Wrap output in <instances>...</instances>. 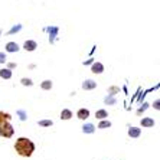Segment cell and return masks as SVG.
<instances>
[{"mask_svg":"<svg viewBox=\"0 0 160 160\" xmlns=\"http://www.w3.org/2000/svg\"><path fill=\"white\" fill-rule=\"evenodd\" d=\"M10 120H12V116L9 112L0 111V123H2V121H10Z\"/></svg>","mask_w":160,"mask_h":160,"instance_id":"9a60e30c","label":"cell"},{"mask_svg":"<svg viewBox=\"0 0 160 160\" xmlns=\"http://www.w3.org/2000/svg\"><path fill=\"white\" fill-rule=\"evenodd\" d=\"M94 88H97V82L92 81V79H87V81L82 82V89L89 91V89H94Z\"/></svg>","mask_w":160,"mask_h":160,"instance_id":"5b68a950","label":"cell"},{"mask_svg":"<svg viewBox=\"0 0 160 160\" xmlns=\"http://www.w3.org/2000/svg\"><path fill=\"white\" fill-rule=\"evenodd\" d=\"M107 117H108V111H107V110H97V111H95V118L104 120V118H107Z\"/></svg>","mask_w":160,"mask_h":160,"instance_id":"4fadbf2b","label":"cell"},{"mask_svg":"<svg viewBox=\"0 0 160 160\" xmlns=\"http://www.w3.org/2000/svg\"><path fill=\"white\" fill-rule=\"evenodd\" d=\"M94 131H95V126L91 123H87L82 126V133H85V134H92Z\"/></svg>","mask_w":160,"mask_h":160,"instance_id":"30bf717a","label":"cell"},{"mask_svg":"<svg viewBox=\"0 0 160 160\" xmlns=\"http://www.w3.org/2000/svg\"><path fill=\"white\" fill-rule=\"evenodd\" d=\"M147 105H149V104H143V107H142V108H140V110H138V111H137V114H142V112L144 111L146 108H147Z\"/></svg>","mask_w":160,"mask_h":160,"instance_id":"cb8c5ba5","label":"cell"},{"mask_svg":"<svg viewBox=\"0 0 160 160\" xmlns=\"http://www.w3.org/2000/svg\"><path fill=\"white\" fill-rule=\"evenodd\" d=\"M15 152L20 157H30L35 152V143L28 137H19L15 142Z\"/></svg>","mask_w":160,"mask_h":160,"instance_id":"6da1fadb","label":"cell"},{"mask_svg":"<svg viewBox=\"0 0 160 160\" xmlns=\"http://www.w3.org/2000/svg\"><path fill=\"white\" fill-rule=\"evenodd\" d=\"M104 102H105V104H110V105H114V104H116V98L112 97V95H108V97H105Z\"/></svg>","mask_w":160,"mask_h":160,"instance_id":"d6986e66","label":"cell"},{"mask_svg":"<svg viewBox=\"0 0 160 160\" xmlns=\"http://www.w3.org/2000/svg\"><path fill=\"white\" fill-rule=\"evenodd\" d=\"M154 108H156V110H159V100L154 102Z\"/></svg>","mask_w":160,"mask_h":160,"instance_id":"484cf974","label":"cell"},{"mask_svg":"<svg viewBox=\"0 0 160 160\" xmlns=\"http://www.w3.org/2000/svg\"><path fill=\"white\" fill-rule=\"evenodd\" d=\"M140 134H142V128H138V127H131L128 128V136L133 138H137L140 137Z\"/></svg>","mask_w":160,"mask_h":160,"instance_id":"9c48e42d","label":"cell"},{"mask_svg":"<svg viewBox=\"0 0 160 160\" xmlns=\"http://www.w3.org/2000/svg\"><path fill=\"white\" fill-rule=\"evenodd\" d=\"M91 72L92 74H102L104 72V65L101 62H94L91 67Z\"/></svg>","mask_w":160,"mask_h":160,"instance_id":"277c9868","label":"cell"},{"mask_svg":"<svg viewBox=\"0 0 160 160\" xmlns=\"http://www.w3.org/2000/svg\"><path fill=\"white\" fill-rule=\"evenodd\" d=\"M71 118H72V111L71 110L65 108V110L61 111V120H71Z\"/></svg>","mask_w":160,"mask_h":160,"instance_id":"7c38bea8","label":"cell"},{"mask_svg":"<svg viewBox=\"0 0 160 160\" xmlns=\"http://www.w3.org/2000/svg\"><path fill=\"white\" fill-rule=\"evenodd\" d=\"M142 127H146V128H150V127L154 126V120L150 118V117H143L142 121H140Z\"/></svg>","mask_w":160,"mask_h":160,"instance_id":"ba28073f","label":"cell"},{"mask_svg":"<svg viewBox=\"0 0 160 160\" xmlns=\"http://www.w3.org/2000/svg\"><path fill=\"white\" fill-rule=\"evenodd\" d=\"M15 134V128L10 124V121H2L0 123V137L10 138Z\"/></svg>","mask_w":160,"mask_h":160,"instance_id":"7a4b0ae2","label":"cell"},{"mask_svg":"<svg viewBox=\"0 0 160 160\" xmlns=\"http://www.w3.org/2000/svg\"><path fill=\"white\" fill-rule=\"evenodd\" d=\"M52 87H53V84H52V81H51V79H45V81L41 84V88L45 89V91H49Z\"/></svg>","mask_w":160,"mask_h":160,"instance_id":"5bb4252c","label":"cell"},{"mask_svg":"<svg viewBox=\"0 0 160 160\" xmlns=\"http://www.w3.org/2000/svg\"><path fill=\"white\" fill-rule=\"evenodd\" d=\"M0 78L10 79L12 78V69H9V68H3V69H0Z\"/></svg>","mask_w":160,"mask_h":160,"instance_id":"8fae6325","label":"cell"},{"mask_svg":"<svg viewBox=\"0 0 160 160\" xmlns=\"http://www.w3.org/2000/svg\"><path fill=\"white\" fill-rule=\"evenodd\" d=\"M77 117L79 120H87L89 117V110L88 108H79L78 111H77Z\"/></svg>","mask_w":160,"mask_h":160,"instance_id":"52a82bcc","label":"cell"},{"mask_svg":"<svg viewBox=\"0 0 160 160\" xmlns=\"http://www.w3.org/2000/svg\"><path fill=\"white\" fill-rule=\"evenodd\" d=\"M38 124L41 127H51V126H53V121L52 120H41Z\"/></svg>","mask_w":160,"mask_h":160,"instance_id":"e0dca14e","label":"cell"},{"mask_svg":"<svg viewBox=\"0 0 160 160\" xmlns=\"http://www.w3.org/2000/svg\"><path fill=\"white\" fill-rule=\"evenodd\" d=\"M8 62V56L4 52H0V63H6Z\"/></svg>","mask_w":160,"mask_h":160,"instance_id":"603a6c76","label":"cell"},{"mask_svg":"<svg viewBox=\"0 0 160 160\" xmlns=\"http://www.w3.org/2000/svg\"><path fill=\"white\" fill-rule=\"evenodd\" d=\"M36 48H38V43L35 41H26L23 43V49L28 51V52H33Z\"/></svg>","mask_w":160,"mask_h":160,"instance_id":"3957f363","label":"cell"},{"mask_svg":"<svg viewBox=\"0 0 160 160\" xmlns=\"http://www.w3.org/2000/svg\"><path fill=\"white\" fill-rule=\"evenodd\" d=\"M4 49H6V52H9V53H15L19 51V45L16 43V42H8Z\"/></svg>","mask_w":160,"mask_h":160,"instance_id":"8992f818","label":"cell"},{"mask_svg":"<svg viewBox=\"0 0 160 160\" xmlns=\"http://www.w3.org/2000/svg\"><path fill=\"white\" fill-rule=\"evenodd\" d=\"M108 92H110V95H116L117 92H120V88L118 87H110Z\"/></svg>","mask_w":160,"mask_h":160,"instance_id":"ffe728a7","label":"cell"},{"mask_svg":"<svg viewBox=\"0 0 160 160\" xmlns=\"http://www.w3.org/2000/svg\"><path fill=\"white\" fill-rule=\"evenodd\" d=\"M8 67H9V69H13V68L16 67V63L15 62H10V63H8Z\"/></svg>","mask_w":160,"mask_h":160,"instance_id":"d4e9b609","label":"cell"},{"mask_svg":"<svg viewBox=\"0 0 160 160\" xmlns=\"http://www.w3.org/2000/svg\"><path fill=\"white\" fill-rule=\"evenodd\" d=\"M18 116L20 117V120H22V121H25V120L28 118V114L23 111V110H19V111H18Z\"/></svg>","mask_w":160,"mask_h":160,"instance_id":"44dd1931","label":"cell"},{"mask_svg":"<svg viewBox=\"0 0 160 160\" xmlns=\"http://www.w3.org/2000/svg\"><path fill=\"white\" fill-rule=\"evenodd\" d=\"M20 82H22V85H25V87H32L33 85V81H32L30 78H22Z\"/></svg>","mask_w":160,"mask_h":160,"instance_id":"ac0fdd59","label":"cell"},{"mask_svg":"<svg viewBox=\"0 0 160 160\" xmlns=\"http://www.w3.org/2000/svg\"><path fill=\"white\" fill-rule=\"evenodd\" d=\"M108 127H111V121H108V120H101L100 124H98L97 128H108Z\"/></svg>","mask_w":160,"mask_h":160,"instance_id":"2e32d148","label":"cell"},{"mask_svg":"<svg viewBox=\"0 0 160 160\" xmlns=\"http://www.w3.org/2000/svg\"><path fill=\"white\" fill-rule=\"evenodd\" d=\"M22 29V25H18V26H15V28H12L10 30H9V35H12V33H16V32H19V30Z\"/></svg>","mask_w":160,"mask_h":160,"instance_id":"7402d4cb","label":"cell"}]
</instances>
